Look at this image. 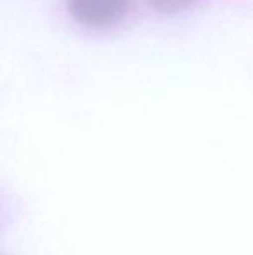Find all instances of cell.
<instances>
[{"label": "cell", "instance_id": "6da1fadb", "mask_svg": "<svg viewBox=\"0 0 253 255\" xmlns=\"http://www.w3.org/2000/svg\"><path fill=\"white\" fill-rule=\"evenodd\" d=\"M68 7L78 23L106 28L125 16L128 0H68Z\"/></svg>", "mask_w": 253, "mask_h": 255}, {"label": "cell", "instance_id": "7a4b0ae2", "mask_svg": "<svg viewBox=\"0 0 253 255\" xmlns=\"http://www.w3.org/2000/svg\"><path fill=\"white\" fill-rule=\"evenodd\" d=\"M196 2H198V0H151V3L156 7V9L162 10V12H167V14L184 10Z\"/></svg>", "mask_w": 253, "mask_h": 255}]
</instances>
